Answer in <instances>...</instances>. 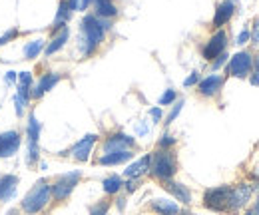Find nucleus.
<instances>
[{"label": "nucleus", "mask_w": 259, "mask_h": 215, "mask_svg": "<svg viewBox=\"0 0 259 215\" xmlns=\"http://www.w3.org/2000/svg\"><path fill=\"white\" fill-rule=\"evenodd\" d=\"M134 157L132 150L130 152H112V154H102L98 157V163L100 165H120V163H126Z\"/></svg>", "instance_id": "nucleus-21"}, {"label": "nucleus", "mask_w": 259, "mask_h": 215, "mask_svg": "<svg viewBox=\"0 0 259 215\" xmlns=\"http://www.w3.org/2000/svg\"><path fill=\"white\" fill-rule=\"evenodd\" d=\"M150 116H152L154 123H158L160 120H162V116H163L162 108H152V110H150Z\"/></svg>", "instance_id": "nucleus-37"}, {"label": "nucleus", "mask_w": 259, "mask_h": 215, "mask_svg": "<svg viewBox=\"0 0 259 215\" xmlns=\"http://www.w3.org/2000/svg\"><path fill=\"white\" fill-rule=\"evenodd\" d=\"M249 82L253 86H259V54L253 58V74L249 76Z\"/></svg>", "instance_id": "nucleus-32"}, {"label": "nucleus", "mask_w": 259, "mask_h": 215, "mask_svg": "<svg viewBox=\"0 0 259 215\" xmlns=\"http://www.w3.org/2000/svg\"><path fill=\"white\" fill-rule=\"evenodd\" d=\"M70 18H72V10L68 8V2H66V0H60L58 10H56V18H54V24H52V30H60L62 26L68 24Z\"/></svg>", "instance_id": "nucleus-24"}, {"label": "nucleus", "mask_w": 259, "mask_h": 215, "mask_svg": "<svg viewBox=\"0 0 259 215\" xmlns=\"http://www.w3.org/2000/svg\"><path fill=\"white\" fill-rule=\"evenodd\" d=\"M52 201V187L48 180H40L32 185V189L24 195L20 201V211L24 215H38L42 213Z\"/></svg>", "instance_id": "nucleus-2"}, {"label": "nucleus", "mask_w": 259, "mask_h": 215, "mask_svg": "<svg viewBox=\"0 0 259 215\" xmlns=\"http://www.w3.org/2000/svg\"><path fill=\"white\" fill-rule=\"evenodd\" d=\"M18 184H20V180H18V176H14V174H4V176L0 178V201H2V203H8V201L16 195Z\"/></svg>", "instance_id": "nucleus-16"}, {"label": "nucleus", "mask_w": 259, "mask_h": 215, "mask_svg": "<svg viewBox=\"0 0 259 215\" xmlns=\"http://www.w3.org/2000/svg\"><path fill=\"white\" fill-rule=\"evenodd\" d=\"M110 205H112V201L102 199V201H98V203H94V205H90V215H108Z\"/></svg>", "instance_id": "nucleus-26"}, {"label": "nucleus", "mask_w": 259, "mask_h": 215, "mask_svg": "<svg viewBox=\"0 0 259 215\" xmlns=\"http://www.w3.org/2000/svg\"><path fill=\"white\" fill-rule=\"evenodd\" d=\"M96 142H98V134H88V136H84L80 142H76V144H74L68 152H64V154L72 155L76 161L84 163V161H88V159H90V154H92V150H94Z\"/></svg>", "instance_id": "nucleus-10"}, {"label": "nucleus", "mask_w": 259, "mask_h": 215, "mask_svg": "<svg viewBox=\"0 0 259 215\" xmlns=\"http://www.w3.org/2000/svg\"><path fill=\"white\" fill-rule=\"evenodd\" d=\"M40 130H42V125L36 120V114L30 112V114H28V122H26V144H38V140H40Z\"/></svg>", "instance_id": "nucleus-23"}, {"label": "nucleus", "mask_w": 259, "mask_h": 215, "mask_svg": "<svg viewBox=\"0 0 259 215\" xmlns=\"http://www.w3.org/2000/svg\"><path fill=\"white\" fill-rule=\"evenodd\" d=\"M251 26H253V28L249 30V40H251L255 46H259V20L257 18L253 20V24H251Z\"/></svg>", "instance_id": "nucleus-33"}, {"label": "nucleus", "mask_w": 259, "mask_h": 215, "mask_svg": "<svg viewBox=\"0 0 259 215\" xmlns=\"http://www.w3.org/2000/svg\"><path fill=\"white\" fill-rule=\"evenodd\" d=\"M229 2H233V4H235V2H237V0H229Z\"/></svg>", "instance_id": "nucleus-47"}, {"label": "nucleus", "mask_w": 259, "mask_h": 215, "mask_svg": "<svg viewBox=\"0 0 259 215\" xmlns=\"http://www.w3.org/2000/svg\"><path fill=\"white\" fill-rule=\"evenodd\" d=\"M60 80H62V74H58V72H46V74H42L40 80H38V84L34 86V90L30 92V96H32L34 100H40L44 94L50 92Z\"/></svg>", "instance_id": "nucleus-13"}, {"label": "nucleus", "mask_w": 259, "mask_h": 215, "mask_svg": "<svg viewBox=\"0 0 259 215\" xmlns=\"http://www.w3.org/2000/svg\"><path fill=\"white\" fill-rule=\"evenodd\" d=\"M16 80H18V74H16L14 70H8V72L4 74V82H6V84H12V82H16Z\"/></svg>", "instance_id": "nucleus-38"}, {"label": "nucleus", "mask_w": 259, "mask_h": 215, "mask_svg": "<svg viewBox=\"0 0 259 215\" xmlns=\"http://www.w3.org/2000/svg\"><path fill=\"white\" fill-rule=\"evenodd\" d=\"M224 84H226V78H224V76L211 74V76L199 80V84H197V92H199V96H203V98H213V96H218V94L222 92Z\"/></svg>", "instance_id": "nucleus-12"}, {"label": "nucleus", "mask_w": 259, "mask_h": 215, "mask_svg": "<svg viewBox=\"0 0 259 215\" xmlns=\"http://www.w3.org/2000/svg\"><path fill=\"white\" fill-rule=\"evenodd\" d=\"M184 104H186L184 100H178V102L174 104V108H171V112H169V114H167V118H165V125H169V123H171V122H174V120H176V118H178V116H180V112H182V108H184Z\"/></svg>", "instance_id": "nucleus-27"}, {"label": "nucleus", "mask_w": 259, "mask_h": 215, "mask_svg": "<svg viewBox=\"0 0 259 215\" xmlns=\"http://www.w3.org/2000/svg\"><path fill=\"white\" fill-rule=\"evenodd\" d=\"M66 2H68V8H70L72 12H74V10H80V2H82V0H66Z\"/></svg>", "instance_id": "nucleus-40"}, {"label": "nucleus", "mask_w": 259, "mask_h": 215, "mask_svg": "<svg viewBox=\"0 0 259 215\" xmlns=\"http://www.w3.org/2000/svg\"><path fill=\"white\" fill-rule=\"evenodd\" d=\"M227 58H229V56H227V52L220 54V56H218L215 60L211 62V70H220V68H222V66H224V64L227 62Z\"/></svg>", "instance_id": "nucleus-35"}, {"label": "nucleus", "mask_w": 259, "mask_h": 215, "mask_svg": "<svg viewBox=\"0 0 259 215\" xmlns=\"http://www.w3.org/2000/svg\"><path fill=\"white\" fill-rule=\"evenodd\" d=\"M112 28V20L98 18L94 14H86L80 22V34H78V50L84 58L92 56L98 46L104 42L106 32Z\"/></svg>", "instance_id": "nucleus-1"}, {"label": "nucleus", "mask_w": 259, "mask_h": 215, "mask_svg": "<svg viewBox=\"0 0 259 215\" xmlns=\"http://www.w3.org/2000/svg\"><path fill=\"white\" fill-rule=\"evenodd\" d=\"M226 46H227V34L226 30H218L207 42H205V46H203V50H201V54H203V58L207 62H213L220 54H224L226 52Z\"/></svg>", "instance_id": "nucleus-11"}, {"label": "nucleus", "mask_w": 259, "mask_h": 215, "mask_svg": "<svg viewBox=\"0 0 259 215\" xmlns=\"http://www.w3.org/2000/svg\"><path fill=\"white\" fill-rule=\"evenodd\" d=\"M178 215H195V213H192V211H188V209H184V211H180Z\"/></svg>", "instance_id": "nucleus-46"}, {"label": "nucleus", "mask_w": 259, "mask_h": 215, "mask_svg": "<svg viewBox=\"0 0 259 215\" xmlns=\"http://www.w3.org/2000/svg\"><path fill=\"white\" fill-rule=\"evenodd\" d=\"M94 16L112 20L114 16H118V6L114 4V0H94Z\"/></svg>", "instance_id": "nucleus-19"}, {"label": "nucleus", "mask_w": 259, "mask_h": 215, "mask_svg": "<svg viewBox=\"0 0 259 215\" xmlns=\"http://www.w3.org/2000/svg\"><path fill=\"white\" fill-rule=\"evenodd\" d=\"M150 209L158 215H178L180 213L178 203L171 201V199H152V201H150Z\"/></svg>", "instance_id": "nucleus-20"}, {"label": "nucleus", "mask_w": 259, "mask_h": 215, "mask_svg": "<svg viewBox=\"0 0 259 215\" xmlns=\"http://www.w3.org/2000/svg\"><path fill=\"white\" fill-rule=\"evenodd\" d=\"M251 193H253V185L249 184H239L235 187H231V197H229V211L227 213L235 215L239 213L251 199Z\"/></svg>", "instance_id": "nucleus-8"}, {"label": "nucleus", "mask_w": 259, "mask_h": 215, "mask_svg": "<svg viewBox=\"0 0 259 215\" xmlns=\"http://www.w3.org/2000/svg\"><path fill=\"white\" fill-rule=\"evenodd\" d=\"M245 215H251V213H249V211H247V213H245Z\"/></svg>", "instance_id": "nucleus-48"}, {"label": "nucleus", "mask_w": 259, "mask_h": 215, "mask_svg": "<svg viewBox=\"0 0 259 215\" xmlns=\"http://www.w3.org/2000/svg\"><path fill=\"white\" fill-rule=\"evenodd\" d=\"M116 205H118L120 211H124V207H126V197H118V199H116Z\"/></svg>", "instance_id": "nucleus-42"}, {"label": "nucleus", "mask_w": 259, "mask_h": 215, "mask_svg": "<svg viewBox=\"0 0 259 215\" xmlns=\"http://www.w3.org/2000/svg\"><path fill=\"white\" fill-rule=\"evenodd\" d=\"M6 215H20V209H10Z\"/></svg>", "instance_id": "nucleus-45"}, {"label": "nucleus", "mask_w": 259, "mask_h": 215, "mask_svg": "<svg viewBox=\"0 0 259 215\" xmlns=\"http://www.w3.org/2000/svg\"><path fill=\"white\" fill-rule=\"evenodd\" d=\"M162 187L167 193H171L180 203H184V205L192 203V191L188 189V185L180 184L176 180H165V182H162Z\"/></svg>", "instance_id": "nucleus-15"}, {"label": "nucleus", "mask_w": 259, "mask_h": 215, "mask_svg": "<svg viewBox=\"0 0 259 215\" xmlns=\"http://www.w3.org/2000/svg\"><path fill=\"white\" fill-rule=\"evenodd\" d=\"M247 40H249V30L243 28V30L239 32V36H237V44H247Z\"/></svg>", "instance_id": "nucleus-39"}, {"label": "nucleus", "mask_w": 259, "mask_h": 215, "mask_svg": "<svg viewBox=\"0 0 259 215\" xmlns=\"http://www.w3.org/2000/svg\"><path fill=\"white\" fill-rule=\"evenodd\" d=\"M140 184H142V178H140V180H128V182L124 184V187H126L128 193H134V191L140 187Z\"/></svg>", "instance_id": "nucleus-36"}, {"label": "nucleus", "mask_w": 259, "mask_h": 215, "mask_svg": "<svg viewBox=\"0 0 259 215\" xmlns=\"http://www.w3.org/2000/svg\"><path fill=\"white\" fill-rule=\"evenodd\" d=\"M253 70V56L249 52H237L231 56V60L227 64V74L233 78H247Z\"/></svg>", "instance_id": "nucleus-6"}, {"label": "nucleus", "mask_w": 259, "mask_h": 215, "mask_svg": "<svg viewBox=\"0 0 259 215\" xmlns=\"http://www.w3.org/2000/svg\"><path fill=\"white\" fill-rule=\"evenodd\" d=\"M249 213L259 215V197H257V201H255V205H253V209H249Z\"/></svg>", "instance_id": "nucleus-44"}, {"label": "nucleus", "mask_w": 259, "mask_h": 215, "mask_svg": "<svg viewBox=\"0 0 259 215\" xmlns=\"http://www.w3.org/2000/svg\"><path fill=\"white\" fill-rule=\"evenodd\" d=\"M136 132H138V136H146L148 134V125L142 122V123H138V127H136Z\"/></svg>", "instance_id": "nucleus-41"}, {"label": "nucleus", "mask_w": 259, "mask_h": 215, "mask_svg": "<svg viewBox=\"0 0 259 215\" xmlns=\"http://www.w3.org/2000/svg\"><path fill=\"white\" fill-rule=\"evenodd\" d=\"M136 148V140L128 134H112L104 140L102 144V154H112V152H130Z\"/></svg>", "instance_id": "nucleus-7"}, {"label": "nucleus", "mask_w": 259, "mask_h": 215, "mask_svg": "<svg viewBox=\"0 0 259 215\" xmlns=\"http://www.w3.org/2000/svg\"><path fill=\"white\" fill-rule=\"evenodd\" d=\"M44 48H46V40H42V38H36V40L26 42L24 48H22L24 60H34V58H38V56L44 52Z\"/></svg>", "instance_id": "nucleus-22"}, {"label": "nucleus", "mask_w": 259, "mask_h": 215, "mask_svg": "<svg viewBox=\"0 0 259 215\" xmlns=\"http://www.w3.org/2000/svg\"><path fill=\"white\" fill-rule=\"evenodd\" d=\"M233 14H235V4L233 2H229V0L220 2L218 8H215V14H213V28L222 30V26H226Z\"/></svg>", "instance_id": "nucleus-17"}, {"label": "nucleus", "mask_w": 259, "mask_h": 215, "mask_svg": "<svg viewBox=\"0 0 259 215\" xmlns=\"http://www.w3.org/2000/svg\"><path fill=\"white\" fill-rule=\"evenodd\" d=\"M229 197H231V187L229 185H218L209 187L203 193V207L218 211V213H227L229 211Z\"/></svg>", "instance_id": "nucleus-5"}, {"label": "nucleus", "mask_w": 259, "mask_h": 215, "mask_svg": "<svg viewBox=\"0 0 259 215\" xmlns=\"http://www.w3.org/2000/svg\"><path fill=\"white\" fill-rule=\"evenodd\" d=\"M18 84L26 86V88H32V74L30 72H20L18 74Z\"/></svg>", "instance_id": "nucleus-31"}, {"label": "nucleus", "mask_w": 259, "mask_h": 215, "mask_svg": "<svg viewBox=\"0 0 259 215\" xmlns=\"http://www.w3.org/2000/svg\"><path fill=\"white\" fill-rule=\"evenodd\" d=\"M150 159H152V154H146L144 157H140L138 161L130 163L128 167L124 169V176L128 180H140L142 176H146L150 171Z\"/></svg>", "instance_id": "nucleus-18"}, {"label": "nucleus", "mask_w": 259, "mask_h": 215, "mask_svg": "<svg viewBox=\"0 0 259 215\" xmlns=\"http://www.w3.org/2000/svg\"><path fill=\"white\" fill-rule=\"evenodd\" d=\"M22 146V138L18 130H8L0 134V159L14 157Z\"/></svg>", "instance_id": "nucleus-9"}, {"label": "nucleus", "mask_w": 259, "mask_h": 215, "mask_svg": "<svg viewBox=\"0 0 259 215\" xmlns=\"http://www.w3.org/2000/svg\"><path fill=\"white\" fill-rule=\"evenodd\" d=\"M20 36V30L18 28H10L8 32H4L2 36H0V46H4V44H8V42H12L14 38H18Z\"/></svg>", "instance_id": "nucleus-30"}, {"label": "nucleus", "mask_w": 259, "mask_h": 215, "mask_svg": "<svg viewBox=\"0 0 259 215\" xmlns=\"http://www.w3.org/2000/svg\"><path fill=\"white\" fill-rule=\"evenodd\" d=\"M102 189H104V193H108V195H116V193H120L122 189H124V180L120 178V176H108L104 182H102Z\"/></svg>", "instance_id": "nucleus-25"}, {"label": "nucleus", "mask_w": 259, "mask_h": 215, "mask_svg": "<svg viewBox=\"0 0 259 215\" xmlns=\"http://www.w3.org/2000/svg\"><path fill=\"white\" fill-rule=\"evenodd\" d=\"M92 4H94V0H82V2H80V10H86V8L92 6Z\"/></svg>", "instance_id": "nucleus-43"}, {"label": "nucleus", "mask_w": 259, "mask_h": 215, "mask_svg": "<svg viewBox=\"0 0 259 215\" xmlns=\"http://www.w3.org/2000/svg\"><path fill=\"white\" fill-rule=\"evenodd\" d=\"M80 180H82V171L80 169H74V171L58 176L54 180V184H50V187H52V199L58 201V203L66 201L72 195V191L76 189V185L80 184Z\"/></svg>", "instance_id": "nucleus-4"}, {"label": "nucleus", "mask_w": 259, "mask_h": 215, "mask_svg": "<svg viewBox=\"0 0 259 215\" xmlns=\"http://www.w3.org/2000/svg\"><path fill=\"white\" fill-rule=\"evenodd\" d=\"M154 180H174V176L178 174V155L171 150H156L150 159V171H148Z\"/></svg>", "instance_id": "nucleus-3"}, {"label": "nucleus", "mask_w": 259, "mask_h": 215, "mask_svg": "<svg viewBox=\"0 0 259 215\" xmlns=\"http://www.w3.org/2000/svg\"><path fill=\"white\" fill-rule=\"evenodd\" d=\"M197 84H199V74H197V72H192V74L184 80V86H186V88H192V86H197Z\"/></svg>", "instance_id": "nucleus-34"}, {"label": "nucleus", "mask_w": 259, "mask_h": 215, "mask_svg": "<svg viewBox=\"0 0 259 215\" xmlns=\"http://www.w3.org/2000/svg\"><path fill=\"white\" fill-rule=\"evenodd\" d=\"M68 38H70V28H68V26H62L60 30H52V38H50V42H48L46 48H44V56L50 58V56H54L56 52H60L66 46Z\"/></svg>", "instance_id": "nucleus-14"}, {"label": "nucleus", "mask_w": 259, "mask_h": 215, "mask_svg": "<svg viewBox=\"0 0 259 215\" xmlns=\"http://www.w3.org/2000/svg\"><path fill=\"white\" fill-rule=\"evenodd\" d=\"M174 146H176V138L165 132L162 138H160V142H158V148H160V150H171Z\"/></svg>", "instance_id": "nucleus-28"}, {"label": "nucleus", "mask_w": 259, "mask_h": 215, "mask_svg": "<svg viewBox=\"0 0 259 215\" xmlns=\"http://www.w3.org/2000/svg\"><path fill=\"white\" fill-rule=\"evenodd\" d=\"M178 100V94H176V90H165V92L162 94V98H160V106H169V104H174Z\"/></svg>", "instance_id": "nucleus-29"}]
</instances>
